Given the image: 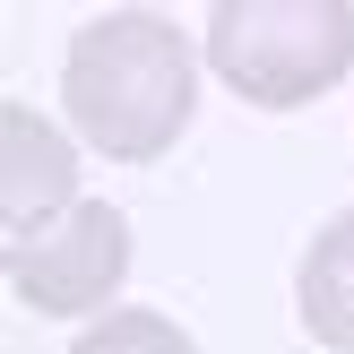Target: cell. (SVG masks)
<instances>
[{"mask_svg":"<svg viewBox=\"0 0 354 354\" xmlns=\"http://www.w3.org/2000/svg\"><path fill=\"white\" fill-rule=\"evenodd\" d=\"M294 311H303V337L320 354H354V216H328L303 251L294 277Z\"/></svg>","mask_w":354,"mask_h":354,"instance_id":"5b68a950","label":"cell"},{"mask_svg":"<svg viewBox=\"0 0 354 354\" xmlns=\"http://www.w3.org/2000/svg\"><path fill=\"white\" fill-rule=\"evenodd\" d=\"M0 268H9L17 303L52 311V320H78V311H95L104 294L130 277V225H121V207L78 199L69 216L35 225V234H9Z\"/></svg>","mask_w":354,"mask_h":354,"instance_id":"3957f363","label":"cell"},{"mask_svg":"<svg viewBox=\"0 0 354 354\" xmlns=\"http://www.w3.org/2000/svg\"><path fill=\"white\" fill-rule=\"evenodd\" d=\"M69 207H78L69 130H52L26 104H0V216H9V234H35V225L69 216Z\"/></svg>","mask_w":354,"mask_h":354,"instance_id":"277c9868","label":"cell"},{"mask_svg":"<svg viewBox=\"0 0 354 354\" xmlns=\"http://www.w3.org/2000/svg\"><path fill=\"white\" fill-rule=\"evenodd\" d=\"M190 95H199V61H190L182 26L147 9L95 17L61 61V104L78 121V138L95 156H121V165L165 156L190 121Z\"/></svg>","mask_w":354,"mask_h":354,"instance_id":"6da1fadb","label":"cell"},{"mask_svg":"<svg viewBox=\"0 0 354 354\" xmlns=\"http://www.w3.org/2000/svg\"><path fill=\"white\" fill-rule=\"evenodd\" d=\"M207 69L259 113H294L354 69V9L346 0H216Z\"/></svg>","mask_w":354,"mask_h":354,"instance_id":"7a4b0ae2","label":"cell"},{"mask_svg":"<svg viewBox=\"0 0 354 354\" xmlns=\"http://www.w3.org/2000/svg\"><path fill=\"white\" fill-rule=\"evenodd\" d=\"M69 354H199V346H190V328L165 320V311H113V320L78 328Z\"/></svg>","mask_w":354,"mask_h":354,"instance_id":"8992f818","label":"cell"}]
</instances>
